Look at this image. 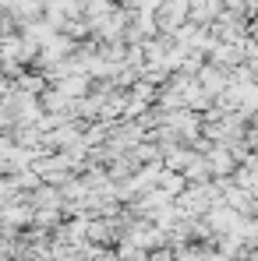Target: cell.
Instances as JSON below:
<instances>
[{
    "instance_id": "1",
    "label": "cell",
    "mask_w": 258,
    "mask_h": 261,
    "mask_svg": "<svg viewBox=\"0 0 258 261\" xmlns=\"http://www.w3.org/2000/svg\"><path fill=\"white\" fill-rule=\"evenodd\" d=\"M226 7L230 11H251V7H258V0H226Z\"/></svg>"
}]
</instances>
